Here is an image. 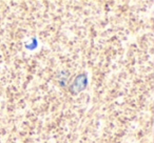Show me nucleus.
I'll return each mask as SVG.
<instances>
[]
</instances>
